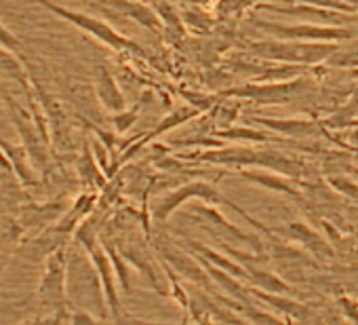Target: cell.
Segmentation results:
<instances>
[{"label": "cell", "instance_id": "6da1fadb", "mask_svg": "<svg viewBox=\"0 0 358 325\" xmlns=\"http://www.w3.org/2000/svg\"><path fill=\"white\" fill-rule=\"evenodd\" d=\"M68 243H62L47 256L45 272L38 283V312L41 323H70V300H68Z\"/></svg>", "mask_w": 358, "mask_h": 325}, {"label": "cell", "instance_id": "7a4b0ae2", "mask_svg": "<svg viewBox=\"0 0 358 325\" xmlns=\"http://www.w3.org/2000/svg\"><path fill=\"white\" fill-rule=\"evenodd\" d=\"M194 199L205 201V203H211V205H228V207H232L236 214H241L245 220H249V224H253L259 233H264V235H272V233H274V230H270L266 224L257 222V220H255L251 214H247L243 207H238L236 203H232L230 199H226V197L217 191L215 184L205 182V180L186 182V184H182V186H177L175 191L164 193L162 197L154 199V203H152V207H150V216H152L154 222H166L179 207L186 205L188 201H194Z\"/></svg>", "mask_w": 358, "mask_h": 325}, {"label": "cell", "instance_id": "3957f363", "mask_svg": "<svg viewBox=\"0 0 358 325\" xmlns=\"http://www.w3.org/2000/svg\"><path fill=\"white\" fill-rule=\"evenodd\" d=\"M76 241L85 247V251L89 254L95 270H97V277H99V283H101V293H103V300L108 304V310H110V317L112 321L116 323H124L129 317L122 308V302L118 298V287H116V268L112 264V258L99 237V230H97V224H95V218H87L74 233Z\"/></svg>", "mask_w": 358, "mask_h": 325}, {"label": "cell", "instance_id": "277c9868", "mask_svg": "<svg viewBox=\"0 0 358 325\" xmlns=\"http://www.w3.org/2000/svg\"><path fill=\"white\" fill-rule=\"evenodd\" d=\"M32 3L41 5L43 9L51 11L53 15L62 18L64 22L72 24L74 28H78L80 32L93 36L95 41H99L101 45L110 47L112 51H122V53H135V55H143V49L133 43L131 39H127L124 34H120L118 30H114L110 24H106L103 20L99 18H93V15H87V13H80V11H72L68 7H62L53 0H32Z\"/></svg>", "mask_w": 358, "mask_h": 325}, {"label": "cell", "instance_id": "5b68a950", "mask_svg": "<svg viewBox=\"0 0 358 325\" xmlns=\"http://www.w3.org/2000/svg\"><path fill=\"white\" fill-rule=\"evenodd\" d=\"M339 47L335 43H308V41H259L251 43L249 51H253L259 57L276 60L285 64H318L331 60V55Z\"/></svg>", "mask_w": 358, "mask_h": 325}, {"label": "cell", "instance_id": "8992f818", "mask_svg": "<svg viewBox=\"0 0 358 325\" xmlns=\"http://www.w3.org/2000/svg\"><path fill=\"white\" fill-rule=\"evenodd\" d=\"M194 214V220L203 226V230H207L213 239H222V245L226 243H247L251 245L255 251L259 254H266L264 249V241L257 237V235H251V233H245L241 230L238 226H234L232 222H228L220 209L211 207V203L207 205H196L192 209Z\"/></svg>", "mask_w": 358, "mask_h": 325}, {"label": "cell", "instance_id": "52a82bcc", "mask_svg": "<svg viewBox=\"0 0 358 325\" xmlns=\"http://www.w3.org/2000/svg\"><path fill=\"white\" fill-rule=\"evenodd\" d=\"M255 28L266 30L278 39H289V41H308V43H335V41H348L352 39L354 30L350 28H331V26H306V24H297V26H285V24H268V22H253Z\"/></svg>", "mask_w": 358, "mask_h": 325}, {"label": "cell", "instance_id": "ba28073f", "mask_svg": "<svg viewBox=\"0 0 358 325\" xmlns=\"http://www.w3.org/2000/svg\"><path fill=\"white\" fill-rule=\"evenodd\" d=\"M154 247L156 251L160 254V258L179 275L188 281H192L194 285L203 287V285H209V272H205V264L199 262L196 258L188 256L184 249H179L177 245H173L171 241H160L156 239L154 241Z\"/></svg>", "mask_w": 358, "mask_h": 325}, {"label": "cell", "instance_id": "9c48e42d", "mask_svg": "<svg viewBox=\"0 0 358 325\" xmlns=\"http://www.w3.org/2000/svg\"><path fill=\"white\" fill-rule=\"evenodd\" d=\"M118 251L122 254L124 260H129L133 266H137V270H141V275L150 281V285L158 291V293H166L164 291V285L160 283L158 275H156V268H154V258H152V251L148 249V245L143 243V239H139V235H131L127 237L122 243L118 241L116 243Z\"/></svg>", "mask_w": 358, "mask_h": 325}, {"label": "cell", "instance_id": "30bf717a", "mask_svg": "<svg viewBox=\"0 0 358 325\" xmlns=\"http://www.w3.org/2000/svg\"><path fill=\"white\" fill-rule=\"evenodd\" d=\"M93 89H95L97 102L101 104V108L106 112L116 114V112L127 110V99H124L116 78L112 76V72L106 64L93 66Z\"/></svg>", "mask_w": 358, "mask_h": 325}, {"label": "cell", "instance_id": "8fae6325", "mask_svg": "<svg viewBox=\"0 0 358 325\" xmlns=\"http://www.w3.org/2000/svg\"><path fill=\"white\" fill-rule=\"evenodd\" d=\"M251 291H253L255 300L266 302L270 308H274L276 312H280V314H285V317H289L293 321H303L306 323V321L316 319L314 310L308 304L293 300L291 293H272V291H264V289H257V287H251Z\"/></svg>", "mask_w": 358, "mask_h": 325}, {"label": "cell", "instance_id": "7c38bea8", "mask_svg": "<svg viewBox=\"0 0 358 325\" xmlns=\"http://www.w3.org/2000/svg\"><path fill=\"white\" fill-rule=\"evenodd\" d=\"M303 83L301 81H291V83H276V85H264V87H245V89H232L228 91L230 95H241V97H251L262 104H282L291 97H295L301 91Z\"/></svg>", "mask_w": 358, "mask_h": 325}, {"label": "cell", "instance_id": "4fadbf2b", "mask_svg": "<svg viewBox=\"0 0 358 325\" xmlns=\"http://www.w3.org/2000/svg\"><path fill=\"white\" fill-rule=\"evenodd\" d=\"M203 112V108H192V106H179V108H175L171 114H166L164 118H160V123L135 146V148H131L120 160H118V165H120V162H124L127 158H131L133 154H135V150H139L143 144H148L150 139H156L158 135H162V133H166V131H171V129H175V127H179V125H184V123H188L190 118H196L199 114Z\"/></svg>", "mask_w": 358, "mask_h": 325}, {"label": "cell", "instance_id": "5bb4252c", "mask_svg": "<svg viewBox=\"0 0 358 325\" xmlns=\"http://www.w3.org/2000/svg\"><path fill=\"white\" fill-rule=\"evenodd\" d=\"M276 233H282V235H289L291 239H295V241H299L312 256H316V258H333L335 254H333V247L316 233V230H312L310 226H306L303 222H293V224H289L287 228H280V230H276Z\"/></svg>", "mask_w": 358, "mask_h": 325}, {"label": "cell", "instance_id": "9a60e30c", "mask_svg": "<svg viewBox=\"0 0 358 325\" xmlns=\"http://www.w3.org/2000/svg\"><path fill=\"white\" fill-rule=\"evenodd\" d=\"M238 176L262 186V188H268L272 193H280V195H287V197H301L299 188L295 186L293 178L289 180V176H282V174H266V172H251V170H245L241 167L238 170Z\"/></svg>", "mask_w": 358, "mask_h": 325}, {"label": "cell", "instance_id": "2e32d148", "mask_svg": "<svg viewBox=\"0 0 358 325\" xmlns=\"http://www.w3.org/2000/svg\"><path fill=\"white\" fill-rule=\"evenodd\" d=\"M0 148H3L11 160L13 172L20 178V182L24 186H36L38 184V176H36V167L32 165L30 154L24 146H11L7 141H0Z\"/></svg>", "mask_w": 358, "mask_h": 325}, {"label": "cell", "instance_id": "e0dca14e", "mask_svg": "<svg viewBox=\"0 0 358 325\" xmlns=\"http://www.w3.org/2000/svg\"><path fill=\"white\" fill-rule=\"evenodd\" d=\"M259 125L278 131L282 135H291V137H306V135H316L318 133V125L312 120H299V118H278V120H268V118H257Z\"/></svg>", "mask_w": 358, "mask_h": 325}, {"label": "cell", "instance_id": "ac0fdd59", "mask_svg": "<svg viewBox=\"0 0 358 325\" xmlns=\"http://www.w3.org/2000/svg\"><path fill=\"white\" fill-rule=\"evenodd\" d=\"M76 172H78L80 182L91 186V188H101L106 184V176L101 174L99 165L95 162V156H93V152H91V148L87 144L83 146V154L76 160Z\"/></svg>", "mask_w": 358, "mask_h": 325}, {"label": "cell", "instance_id": "d6986e66", "mask_svg": "<svg viewBox=\"0 0 358 325\" xmlns=\"http://www.w3.org/2000/svg\"><path fill=\"white\" fill-rule=\"evenodd\" d=\"M0 72L5 76L17 81L26 93H30V76H28V66L11 51H7L5 47H0Z\"/></svg>", "mask_w": 358, "mask_h": 325}, {"label": "cell", "instance_id": "ffe728a7", "mask_svg": "<svg viewBox=\"0 0 358 325\" xmlns=\"http://www.w3.org/2000/svg\"><path fill=\"white\" fill-rule=\"evenodd\" d=\"M139 108H141V102H137L131 110H122V112H116L112 114V125L116 129V133H124L135 120H137V114H139Z\"/></svg>", "mask_w": 358, "mask_h": 325}, {"label": "cell", "instance_id": "44dd1931", "mask_svg": "<svg viewBox=\"0 0 358 325\" xmlns=\"http://www.w3.org/2000/svg\"><path fill=\"white\" fill-rule=\"evenodd\" d=\"M70 323H97V319L91 314V312H87V310H72V314H70Z\"/></svg>", "mask_w": 358, "mask_h": 325}]
</instances>
